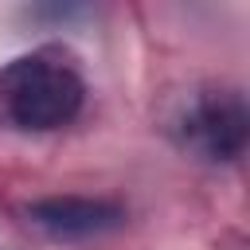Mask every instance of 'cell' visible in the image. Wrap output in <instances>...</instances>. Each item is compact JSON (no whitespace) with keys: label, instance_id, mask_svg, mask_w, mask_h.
<instances>
[{"label":"cell","instance_id":"3","mask_svg":"<svg viewBox=\"0 0 250 250\" xmlns=\"http://www.w3.org/2000/svg\"><path fill=\"white\" fill-rule=\"evenodd\" d=\"M23 215L55 242H90L125 227V207L102 195H47L27 203Z\"/></svg>","mask_w":250,"mask_h":250},{"label":"cell","instance_id":"2","mask_svg":"<svg viewBox=\"0 0 250 250\" xmlns=\"http://www.w3.org/2000/svg\"><path fill=\"white\" fill-rule=\"evenodd\" d=\"M172 141L203 164H234L250 141L246 98L230 86L191 90L168 121Z\"/></svg>","mask_w":250,"mask_h":250},{"label":"cell","instance_id":"1","mask_svg":"<svg viewBox=\"0 0 250 250\" xmlns=\"http://www.w3.org/2000/svg\"><path fill=\"white\" fill-rule=\"evenodd\" d=\"M82 105H86V82L70 62V55L55 47L16 55L0 70V113L27 133L62 129L82 113Z\"/></svg>","mask_w":250,"mask_h":250}]
</instances>
